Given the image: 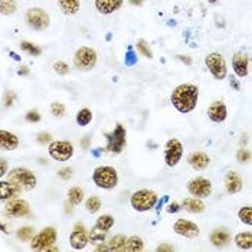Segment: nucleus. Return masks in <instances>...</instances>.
<instances>
[{
  "label": "nucleus",
  "mask_w": 252,
  "mask_h": 252,
  "mask_svg": "<svg viewBox=\"0 0 252 252\" xmlns=\"http://www.w3.org/2000/svg\"><path fill=\"white\" fill-rule=\"evenodd\" d=\"M0 231H3L4 233H9V231H7V228L3 225V223H0Z\"/></svg>",
  "instance_id": "55"
},
{
  "label": "nucleus",
  "mask_w": 252,
  "mask_h": 252,
  "mask_svg": "<svg viewBox=\"0 0 252 252\" xmlns=\"http://www.w3.org/2000/svg\"><path fill=\"white\" fill-rule=\"evenodd\" d=\"M235 245L241 250H251L252 248V233L241 232L235 236Z\"/></svg>",
  "instance_id": "26"
},
{
  "label": "nucleus",
  "mask_w": 252,
  "mask_h": 252,
  "mask_svg": "<svg viewBox=\"0 0 252 252\" xmlns=\"http://www.w3.org/2000/svg\"><path fill=\"white\" fill-rule=\"evenodd\" d=\"M25 20L28 23V26L33 31H45L49 28V23H51V19H49V15L40 9V7H31L28 9V12L25 13Z\"/></svg>",
  "instance_id": "7"
},
{
  "label": "nucleus",
  "mask_w": 252,
  "mask_h": 252,
  "mask_svg": "<svg viewBox=\"0 0 252 252\" xmlns=\"http://www.w3.org/2000/svg\"><path fill=\"white\" fill-rule=\"evenodd\" d=\"M18 74H19V75H28V74H29V68H28V66L20 68L19 71H18Z\"/></svg>",
  "instance_id": "52"
},
{
  "label": "nucleus",
  "mask_w": 252,
  "mask_h": 252,
  "mask_svg": "<svg viewBox=\"0 0 252 252\" xmlns=\"http://www.w3.org/2000/svg\"><path fill=\"white\" fill-rule=\"evenodd\" d=\"M20 48H22L23 52L29 54L31 57H39V55L42 54V49L39 48L38 45H35V43H32V42H28V40H23V42L20 43Z\"/></svg>",
  "instance_id": "32"
},
{
  "label": "nucleus",
  "mask_w": 252,
  "mask_h": 252,
  "mask_svg": "<svg viewBox=\"0 0 252 252\" xmlns=\"http://www.w3.org/2000/svg\"><path fill=\"white\" fill-rule=\"evenodd\" d=\"M205 63L209 69V72L212 74V77L218 81L225 79L228 75V68H226V62L225 58L218 54V52H212L205 58Z\"/></svg>",
  "instance_id": "10"
},
{
  "label": "nucleus",
  "mask_w": 252,
  "mask_h": 252,
  "mask_svg": "<svg viewBox=\"0 0 252 252\" xmlns=\"http://www.w3.org/2000/svg\"><path fill=\"white\" fill-rule=\"evenodd\" d=\"M173 231L177 235L185 236V238H189V239H193L196 236H199V233H200L199 226L194 222L188 220L185 218H180V219L176 220L175 225H173Z\"/></svg>",
  "instance_id": "13"
},
{
  "label": "nucleus",
  "mask_w": 252,
  "mask_h": 252,
  "mask_svg": "<svg viewBox=\"0 0 252 252\" xmlns=\"http://www.w3.org/2000/svg\"><path fill=\"white\" fill-rule=\"evenodd\" d=\"M93 182L99 189H114L118 185V173L111 166H99L93 173Z\"/></svg>",
  "instance_id": "2"
},
{
  "label": "nucleus",
  "mask_w": 252,
  "mask_h": 252,
  "mask_svg": "<svg viewBox=\"0 0 252 252\" xmlns=\"http://www.w3.org/2000/svg\"><path fill=\"white\" fill-rule=\"evenodd\" d=\"M18 238L20 241H31L33 238V229L31 226H23L18 231Z\"/></svg>",
  "instance_id": "38"
},
{
  "label": "nucleus",
  "mask_w": 252,
  "mask_h": 252,
  "mask_svg": "<svg viewBox=\"0 0 252 252\" xmlns=\"http://www.w3.org/2000/svg\"><path fill=\"white\" fill-rule=\"evenodd\" d=\"M7 180L25 190H31L36 186V176L26 167H16L12 172H9Z\"/></svg>",
  "instance_id": "4"
},
{
  "label": "nucleus",
  "mask_w": 252,
  "mask_h": 252,
  "mask_svg": "<svg viewBox=\"0 0 252 252\" xmlns=\"http://www.w3.org/2000/svg\"><path fill=\"white\" fill-rule=\"evenodd\" d=\"M137 51L144 57V58H153V52H152V49H150V45L144 40V39H140V40H137V45H136Z\"/></svg>",
  "instance_id": "36"
},
{
  "label": "nucleus",
  "mask_w": 252,
  "mask_h": 252,
  "mask_svg": "<svg viewBox=\"0 0 252 252\" xmlns=\"http://www.w3.org/2000/svg\"><path fill=\"white\" fill-rule=\"evenodd\" d=\"M208 117L211 121H214L216 124L223 123L228 117V108H226L225 102L223 101H214L208 107Z\"/></svg>",
  "instance_id": "15"
},
{
  "label": "nucleus",
  "mask_w": 252,
  "mask_h": 252,
  "mask_svg": "<svg viewBox=\"0 0 252 252\" xmlns=\"http://www.w3.org/2000/svg\"><path fill=\"white\" fill-rule=\"evenodd\" d=\"M208 1H209V3H211V4H215V3H216V1H218V0H208Z\"/></svg>",
  "instance_id": "57"
},
{
  "label": "nucleus",
  "mask_w": 252,
  "mask_h": 252,
  "mask_svg": "<svg viewBox=\"0 0 252 252\" xmlns=\"http://www.w3.org/2000/svg\"><path fill=\"white\" fill-rule=\"evenodd\" d=\"M52 137H51V134L49 133H40V134H38V141L39 143H51L52 140H51Z\"/></svg>",
  "instance_id": "45"
},
{
  "label": "nucleus",
  "mask_w": 252,
  "mask_h": 252,
  "mask_svg": "<svg viewBox=\"0 0 252 252\" xmlns=\"http://www.w3.org/2000/svg\"><path fill=\"white\" fill-rule=\"evenodd\" d=\"M157 251L158 252H172L175 251V247L173 245H169V244H161L157 247Z\"/></svg>",
  "instance_id": "46"
},
{
  "label": "nucleus",
  "mask_w": 252,
  "mask_h": 252,
  "mask_svg": "<svg viewBox=\"0 0 252 252\" xmlns=\"http://www.w3.org/2000/svg\"><path fill=\"white\" fill-rule=\"evenodd\" d=\"M157 200H158L157 194L150 189H140V190H137V192L131 194V197H130L131 208L137 212H149V211H152L156 206Z\"/></svg>",
  "instance_id": "3"
},
{
  "label": "nucleus",
  "mask_w": 252,
  "mask_h": 252,
  "mask_svg": "<svg viewBox=\"0 0 252 252\" xmlns=\"http://www.w3.org/2000/svg\"><path fill=\"white\" fill-rule=\"evenodd\" d=\"M88 143H90V140H88V137H85V140L82 141V144H84V147H87V146H88Z\"/></svg>",
  "instance_id": "56"
},
{
  "label": "nucleus",
  "mask_w": 252,
  "mask_h": 252,
  "mask_svg": "<svg viewBox=\"0 0 252 252\" xmlns=\"http://www.w3.org/2000/svg\"><path fill=\"white\" fill-rule=\"evenodd\" d=\"M20 193V188L9 180H0V200H10Z\"/></svg>",
  "instance_id": "22"
},
{
  "label": "nucleus",
  "mask_w": 252,
  "mask_h": 252,
  "mask_svg": "<svg viewBox=\"0 0 252 252\" xmlns=\"http://www.w3.org/2000/svg\"><path fill=\"white\" fill-rule=\"evenodd\" d=\"M188 190L194 197L205 199V197H209L212 194V183L209 179L194 177V179L188 182Z\"/></svg>",
  "instance_id": "11"
},
{
  "label": "nucleus",
  "mask_w": 252,
  "mask_h": 252,
  "mask_svg": "<svg viewBox=\"0 0 252 252\" xmlns=\"http://www.w3.org/2000/svg\"><path fill=\"white\" fill-rule=\"evenodd\" d=\"M124 0H95V9L101 15H113L120 10Z\"/></svg>",
  "instance_id": "20"
},
{
  "label": "nucleus",
  "mask_w": 252,
  "mask_h": 252,
  "mask_svg": "<svg viewBox=\"0 0 252 252\" xmlns=\"http://www.w3.org/2000/svg\"><path fill=\"white\" fill-rule=\"evenodd\" d=\"M68 199L72 205H79L84 200V190L81 188H71L68 192Z\"/></svg>",
  "instance_id": "34"
},
{
  "label": "nucleus",
  "mask_w": 252,
  "mask_h": 252,
  "mask_svg": "<svg viewBox=\"0 0 252 252\" xmlns=\"http://www.w3.org/2000/svg\"><path fill=\"white\" fill-rule=\"evenodd\" d=\"M182 206L190 212V214H202L206 209V205L199 197H186L182 203Z\"/></svg>",
  "instance_id": "25"
},
{
  "label": "nucleus",
  "mask_w": 252,
  "mask_h": 252,
  "mask_svg": "<svg viewBox=\"0 0 252 252\" xmlns=\"http://www.w3.org/2000/svg\"><path fill=\"white\" fill-rule=\"evenodd\" d=\"M97 251H110V248H108V245L101 244L99 247H97Z\"/></svg>",
  "instance_id": "54"
},
{
  "label": "nucleus",
  "mask_w": 252,
  "mask_h": 252,
  "mask_svg": "<svg viewBox=\"0 0 252 252\" xmlns=\"http://www.w3.org/2000/svg\"><path fill=\"white\" fill-rule=\"evenodd\" d=\"M189 164L193 167L194 170H205L209 164H211V158L206 153H202V152H196L192 153L188 158Z\"/></svg>",
  "instance_id": "21"
},
{
  "label": "nucleus",
  "mask_w": 252,
  "mask_h": 252,
  "mask_svg": "<svg viewBox=\"0 0 252 252\" xmlns=\"http://www.w3.org/2000/svg\"><path fill=\"white\" fill-rule=\"evenodd\" d=\"M26 120L29 123H38V121H40V114H39L36 110H32V111H29L26 114Z\"/></svg>",
  "instance_id": "43"
},
{
  "label": "nucleus",
  "mask_w": 252,
  "mask_h": 252,
  "mask_svg": "<svg viewBox=\"0 0 252 252\" xmlns=\"http://www.w3.org/2000/svg\"><path fill=\"white\" fill-rule=\"evenodd\" d=\"M52 68H54V71H55L58 75H66V74H69V66H68V63L63 62V61L55 62V63L52 65Z\"/></svg>",
  "instance_id": "39"
},
{
  "label": "nucleus",
  "mask_w": 252,
  "mask_h": 252,
  "mask_svg": "<svg viewBox=\"0 0 252 252\" xmlns=\"http://www.w3.org/2000/svg\"><path fill=\"white\" fill-rule=\"evenodd\" d=\"M107 138V150L114 153V155H120L126 144H127V130L123 124H117L116 128L111 133H105L104 134Z\"/></svg>",
  "instance_id": "5"
},
{
  "label": "nucleus",
  "mask_w": 252,
  "mask_h": 252,
  "mask_svg": "<svg viewBox=\"0 0 252 252\" xmlns=\"http://www.w3.org/2000/svg\"><path fill=\"white\" fill-rule=\"evenodd\" d=\"M85 208H87V212L88 214H97L98 211L101 209V199L98 196H91L87 199L85 202Z\"/></svg>",
  "instance_id": "33"
},
{
  "label": "nucleus",
  "mask_w": 252,
  "mask_h": 252,
  "mask_svg": "<svg viewBox=\"0 0 252 252\" xmlns=\"http://www.w3.org/2000/svg\"><path fill=\"white\" fill-rule=\"evenodd\" d=\"M183 157V144L177 138H170L164 147V160L169 167H175Z\"/></svg>",
  "instance_id": "12"
},
{
  "label": "nucleus",
  "mask_w": 252,
  "mask_h": 252,
  "mask_svg": "<svg viewBox=\"0 0 252 252\" xmlns=\"http://www.w3.org/2000/svg\"><path fill=\"white\" fill-rule=\"evenodd\" d=\"M126 242H127V238L124 235H116L108 242V248L113 252H124L126 251Z\"/></svg>",
  "instance_id": "27"
},
{
  "label": "nucleus",
  "mask_w": 252,
  "mask_h": 252,
  "mask_svg": "<svg viewBox=\"0 0 252 252\" xmlns=\"http://www.w3.org/2000/svg\"><path fill=\"white\" fill-rule=\"evenodd\" d=\"M58 6L65 16H75L81 9V0H58Z\"/></svg>",
  "instance_id": "24"
},
{
  "label": "nucleus",
  "mask_w": 252,
  "mask_h": 252,
  "mask_svg": "<svg viewBox=\"0 0 252 252\" xmlns=\"http://www.w3.org/2000/svg\"><path fill=\"white\" fill-rule=\"evenodd\" d=\"M18 10V4L15 0H0V13L4 16L13 15Z\"/></svg>",
  "instance_id": "30"
},
{
  "label": "nucleus",
  "mask_w": 252,
  "mask_h": 252,
  "mask_svg": "<svg viewBox=\"0 0 252 252\" xmlns=\"http://www.w3.org/2000/svg\"><path fill=\"white\" fill-rule=\"evenodd\" d=\"M211 244L216 248H223L231 242V232L226 228H215L211 232Z\"/></svg>",
  "instance_id": "18"
},
{
  "label": "nucleus",
  "mask_w": 252,
  "mask_h": 252,
  "mask_svg": "<svg viewBox=\"0 0 252 252\" xmlns=\"http://www.w3.org/2000/svg\"><path fill=\"white\" fill-rule=\"evenodd\" d=\"M177 59L186 65H192V58L190 57H186V55H177Z\"/></svg>",
  "instance_id": "50"
},
{
  "label": "nucleus",
  "mask_w": 252,
  "mask_h": 252,
  "mask_svg": "<svg viewBox=\"0 0 252 252\" xmlns=\"http://www.w3.org/2000/svg\"><path fill=\"white\" fill-rule=\"evenodd\" d=\"M236 158H238L239 163H248L250 158H251V153H250V150H247V149H241V150H238V153H236Z\"/></svg>",
  "instance_id": "41"
},
{
  "label": "nucleus",
  "mask_w": 252,
  "mask_h": 252,
  "mask_svg": "<svg viewBox=\"0 0 252 252\" xmlns=\"http://www.w3.org/2000/svg\"><path fill=\"white\" fill-rule=\"evenodd\" d=\"M126 63L127 65H134L137 62V59H136V55H134V52L133 51H128V54H127V57H126Z\"/></svg>",
  "instance_id": "47"
},
{
  "label": "nucleus",
  "mask_w": 252,
  "mask_h": 252,
  "mask_svg": "<svg viewBox=\"0 0 252 252\" xmlns=\"http://www.w3.org/2000/svg\"><path fill=\"white\" fill-rule=\"evenodd\" d=\"M4 211L9 216H15V218H23L31 212V206L26 200L22 199H10L6 206Z\"/></svg>",
  "instance_id": "14"
},
{
  "label": "nucleus",
  "mask_w": 252,
  "mask_h": 252,
  "mask_svg": "<svg viewBox=\"0 0 252 252\" xmlns=\"http://www.w3.org/2000/svg\"><path fill=\"white\" fill-rule=\"evenodd\" d=\"M93 121V113L88 108H82L77 113V124L81 127H87Z\"/></svg>",
  "instance_id": "31"
},
{
  "label": "nucleus",
  "mask_w": 252,
  "mask_h": 252,
  "mask_svg": "<svg viewBox=\"0 0 252 252\" xmlns=\"http://www.w3.org/2000/svg\"><path fill=\"white\" fill-rule=\"evenodd\" d=\"M58 176L63 180H69L72 177V169L71 167H63L58 172Z\"/></svg>",
  "instance_id": "42"
},
{
  "label": "nucleus",
  "mask_w": 252,
  "mask_h": 252,
  "mask_svg": "<svg viewBox=\"0 0 252 252\" xmlns=\"http://www.w3.org/2000/svg\"><path fill=\"white\" fill-rule=\"evenodd\" d=\"M197 99H199V88L194 84L177 85L170 95L173 107L182 114L192 113L197 105Z\"/></svg>",
  "instance_id": "1"
},
{
  "label": "nucleus",
  "mask_w": 252,
  "mask_h": 252,
  "mask_svg": "<svg viewBox=\"0 0 252 252\" xmlns=\"http://www.w3.org/2000/svg\"><path fill=\"white\" fill-rule=\"evenodd\" d=\"M6 173H7V161L0 160V177H3Z\"/></svg>",
  "instance_id": "49"
},
{
  "label": "nucleus",
  "mask_w": 252,
  "mask_h": 252,
  "mask_svg": "<svg viewBox=\"0 0 252 252\" xmlns=\"http://www.w3.org/2000/svg\"><path fill=\"white\" fill-rule=\"evenodd\" d=\"M69 244L74 250L81 251L88 245V235L85 233L84 229H75L69 235Z\"/></svg>",
  "instance_id": "23"
},
{
  "label": "nucleus",
  "mask_w": 252,
  "mask_h": 252,
  "mask_svg": "<svg viewBox=\"0 0 252 252\" xmlns=\"http://www.w3.org/2000/svg\"><path fill=\"white\" fill-rule=\"evenodd\" d=\"M105 236H107V232L102 231V229H99V228H97V226L94 225V228H93L91 232H90L88 239H91L93 244H98V242H104Z\"/></svg>",
  "instance_id": "37"
},
{
  "label": "nucleus",
  "mask_w": 252,
  "mask_h": 252,
  "mask_svg": "<svg viewBox=\"0 0 252 252\" xmlns=\"http://www.w3.org/2000/svg\"><path fill=\"white\" fill-rule=\"evenodd\" d=\"M144 250V242L140 236H130L126 242V251L128 252H140Z\"/></svg>",
  "instance_id": "28"
},
{
  "label": "nucleus",
  "mask_w": 252,
  "mask_h": 252,
  "mask_svg": "<svg viewBox=\"0 0 252 252\" xmlns=\"http://www.w3.org/2000/svg\"><path fill=\"white\" fill-rule=\"evenodd\" d=\"M130 1V4H133V6H143V3L146 1V0H128Z\"/></svg>",
  "instance_id": "53"
},
{
  "label": "nucleus",
  "mask_w": 252,
  "mask_h": 252,
  "mask_svg": "<svg viewBox=\"0 0 252 252\" xmlns=\"http://www.w3.org/2000/svg\"><path fill=\"white\" fill-rule=\"evenodd\" d=\"M19 147V137L7 130H0V150L13 152Z\"/></svg>",
  "instance_id": "17"
},
{
  "label": "nucleus",
  "mask_w": 252,
  "mask_h": 252,
  "mask_svg": "<svg viewBox=\"0 0 252 252\" xmlns=\"http://www.w3.org/2000/svg\"><path fill=\"white\" fill-rule=\"evenodd\" d=\"M179 209H180V205H179L177 202H173V203H170V205L167 206V209H166V211H167L169 214H176Z\"/></svg>",
  "instance_id": "48"
},
{
  "label": "nucleus",
  "mask_w": 252,
  "mask_h": 252,
  "mask_svg": "<svg viewBox=\"0 0 252 252\" xmlns=\"http://www.w3.org/2000/svg\"><path fill=\"white\" fill-rule=\"evenodd\" d=\"M57 238H58V233L55 231V228L48 226L31 239V248L35 251H46L51 245L55 244Z\"/></svg>",
  "instance_id": "9"
},
{
  "label": "nucleus",
  "mask_w": 252,
  "mask_h": 252,
  "mask_svg": "<svg viewBox=\"0 0 252 252\" xmlns=\"http://www.w3.org/2000/svg\"><path fill=\"white\" fill-rule=\"evenodd\" d=\"M98 61V55L95 49L90 46H81L78 48L74 55V63L79 71H91L95 68Z\"/></svg>",
  "instance_id": "6"
},
{
  "label": "nucleus",
  "mask_w": 252,
  "mask_h": 252,
  "mask_svg": "<svg viewBox=\"0 0 252 252\" xmlns=\"http://www.w3.org/2000/svg\"><path fill=\"white\" fill-rule=\"evenodd\" d=\"M48 153L57 161H68L74 156V144L65 140L51 141L48 146Z\"/></svg>",
  "instance_id": "8"
},
{
  "label": "nucleus",
  "mask_w": 252,
  "mask_h": 252,
  "mask_svg": "<svg viewBox=\"0 0 252 252\" xmlns=\"http://www.w3.org/2000/svg\"><path fill=\"white\" fill-rule=\"evenodd\" d=\"M229 81H231V82H229V84H231V87H232L235 91H241V85H239V82L236 81V78L231 77Z\"/></svg>",
  "instance_id": "51"
},
{
  "label": "nucleus",
  "mask_w": 252,
  "mask_h": 252,
  "mask_svg": "<svg viewBox=\"0 0 252 252\" xmlns=\"http://www.w3.org/2000/svg\"><path fill=\"white\" fill-rule=\"evenodd\" d=\"M13 101H15V94L10 93V91H7V93L4 94V105H6V107H12V105H13Z\"/></svg>",
  "instance_id": "44"
},
{
  "label": "nucleus",
  "mask_w": 252,
  "mask_h": 252,
  "mask_svg": "<svg viewBox=\"0 0 252 252\" xmlns=\"http://www.w3.org/2000/svg\"><path fill=\"white\" fill-rule=\"evenodd\" d=\"M51 114L55 117H62L65 114V105L62 102H52L51 104Z\"/></svg>",
  "instance_id": "40"
},
{
  "label": "nucleus",
  "mask_w": 252,
  "mask_h": 252,
  "mask_svg": "<svg viewBox=\"0 0 252 252\" xmlns=\"http://www.w3.org/2000/svg\"><path fill=\"white\" fill-rule=\"evenodd\" d=\"M238 218L241 219V222H242V223H245V225L251 226L252 225V208L251 206H244V208H241V209H239V212H238Z\"/></svg>",
  "instance_id": "35"
},
{
  "label": "nucleus",
  "mask_w": 252,
  "mask_h": 252,
  "mask_svg": "<svg viewBox=\"0 0 252 252\" xmlns=\"http://www.w3.org/2000/svg\"><path fill=\"white\" fill-rule=\"evenodd\" d=\"M248 65H250V59L248 55L242 54V52H236L232 58V68L233 72L236 77L245 78L248 77Z\"/></svg>",
  "instance_id": "16"
},
{
  "label": "nucleus",
  "mask_w": 252,
  "mask_h": 252,
  "mask_svg": "<svg viewBox=\"0 0 252 252\" xmlns=\"http://www.w3.org/2000/svg\"><path fill=\"white\" fill-rule=\"evenodd\" d=\"M242 186H244V180L239 173L236 172H228L225 176V189L226 192L231 194L238 193L242 190Z\"/></svg>",
  "instance_id": "19"
},
{
  "label": "nucleus",
  "mask_w": 252,
  "mask_h": 252,
  "mask_svg": "<svg viewBox=\"0 0 252 252\" xmlns=\"http://www.w3.org/2000/svg\"><path fill=\"white\" fill-rule=\"evenodd\" d=\"M114 223H116V220H114V218L111 215H101V216H98V219L95 220V226L102 229V231H105V232H108L114 226Z\"/></svg>",
  "instance_id": "29"
}]
</instances>
